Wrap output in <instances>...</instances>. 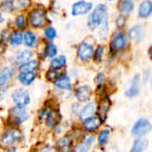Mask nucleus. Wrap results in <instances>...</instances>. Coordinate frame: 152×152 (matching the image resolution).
Wrapping results in <instances>:
<instances>
[{"instance_id": "f257e3e1", "label": "nucleus", "mask_w": 152, "mask_h": 152, "mask_svg": "<svg viewBox=\"0 0 152 152\" xmlns=\"http://www.w3.org/2000/svg\"><path fill=\"white\" fill-rule=\"evenodd\" d=\"M108 22V11L105 4H100L93 11L88 19V26L91 29H95L102 24Z\"/></svg>"}, {"instance_id": "f03ea898", "label": "nucleus", "mask_w": 152, "mask_h": 152, "mask_svg": "<svg viewBox=\"0 0 152 152\" xmlns=\"http://www.w3.org/2000/svg\"><path fill=\"white\" fill-rule=\"evenodd\" d=\"M23 134L17 128H9L0 137V145L2 147H9L22 141Z\"/></svg>"}, {"instance_id": "7ed1b4c3", "label": "nucleus", "mask_w": 152, "mask_h": 152, "mask_svg": "<svg viewBox=\"0 0 152 152\" xmlns=\"http://www.w3.org/2000/svg\"><path fill=\"white\" fill-rule=\"evenodd\" d=\"M12 99L16 107L25 108L30 102V97L27 90L23 88L15 89L12 94Z\"/></svg>"}, {"instance_id": "20e7f679", "label": "nucleus", "mask_w": 152, "mask_h": 152, "mask_svg": "<svg viewBox=\"0 0 152 152\" xmlns=\"http://www.w3.org/2000/svg\"><path fill=\"white\" fill-rule=\"evenodd\" d=\"M151 130V124L149 119L142 118H139L132 128V134L136 137H142L147 134Z\"/></svg>"}, {"instance_id": "39448f33", "label": "nucleus", "mask_w": 152, "mask_h": 152, "mask_svg": "<svg viewBox=\"0 0 152 152\" xmlns=\"http://www.w3.org/2000/svg\"><path fill=\"white\" fill-rule=\"evenodd\" d=\"M28 20L32 27L34 28H41L45 25L46 18H45V12L40 9L37 8L29 12L28 15Z\"/></svg>"}, {"instance_id": "423d86ee", "label": "nucleus", "mask_w": 152, "mask_h": 152, "mask_svg": "<svg viewBox=\"0 0 152 152\" xmlns=\"http://www.w3.org/2000/svg\"><path fill=\"white\" fill-rule=\"evenodd\" d=\"M10 118L14 125H20L28 119V114L25 108L15 106L10 110Z\"/></svg>"}, {"instance_id": "0eeeda50", "label": "nucleus", "mask_w": 152, "mask_h": 152, "mask_svg": "<svg viewBox=\"0 0 152 152\" xmlns=\"http://www.w3.org/2000/svg\"><path fill=\"white\" fill-rule=\"evenodd\" d=\"M127 45L126 37L123 32H118L113 38L111 39L110 43V50L111 52H118L121 50H124Z\"/></svg>"}, {"instance_id": "6e6552de", "label": "nucleus", "mask_w": 152, "mask_h": 152, "mask_svg": "<svg viewBox=\"0 0 152 152\" xmlns=\"http://www.w3.org/2000/svg\"><path fill=\"white\" fill-rule=\"evenodd\" d=\"M93 9V4L86 1H78L76 2L72 5V15L73 16H78V15H85L90 12V11Z\"/></svg>"}, {"instance_id": "1a4fd4ad", "label": "nucleus", "mask_w": 152, "mask_h": 152, "mask_svg": "<svg viewBox=\"0 0 152 152\" xmlns=\"http://www.w3.org/2000/svg\"><path fill=\"white\" fill-rule=\"evenodd\" d=\"M94 46L86 42L81 43L77 47V56L83 61L90 60L94 56Z\"/></svg>"}, {"instance_id": "9d476101", "label": "nucleus", "mask_w": 152, "mask_h": 152, "mask_svg": "<svg viewBox=\"0 0 152 152\" xmlns=\"http://www.w3.org/2000/svg\"><path fill=\"white\" fill-rule=\"evenodd\" d=\"M15 69L12 67H4L0 71V88L5 89L9 81L13 77Z\"/></svg>"}, {"instance_id": "9b49d317", "label": "nucleus", "mask_w": 152, "mask_h": 152, "mask_svg": "<svg viewBox=\"0 0 152 152\" xmlns=\"http://www.w3.org/2000/svg\"><path fill=\"white\" fill-rule=\"evenodd\" d=\"M101 124H102V120L100 119V118L95 116H92L83 120V127L88 133L95 132L100 127Z\"/></svg>"}, {"instance_id": "f8f14e48", "label": "nucleus", "mask_w": 152, "mask_h": 152, "mask_svg": "<svg viewBox=\"0 0 152 152\" xmlns=\"http://www.w3.org/2000/svg\"><path fill=\"white\" fill-rule=\"evenodd\" d=\"M97 110V104L94 102H91L87 104H86L79 112V118L80 120H85L95 114Z\"/></svg>"}, {"instance_id": "ddd939ff", "label": "nucleus", "mask_w": 152, "mask_h": 152, "mask_svg": "<svg viewBox=\"0 0 152 152\" xmlns=\"http://www.w3.org/2000/svg\"><path fill=\"white\" fill-rule=\"evenodd\" d=\"M140 93V77L134 76L131 81L130 86L126 91V95L128 98H134L137 96Z\"/></svg>"}, {"instance_id": "4468645a", "label": "nucleus", "mask_w": 152, "mask_h": 152, "mask_svg": "<svg viewBox=\"0 0 152 152\" xmlns=\"http://www.w3.org/2000/svg\"><path fill=\"white\" fill-rule=\"evenodd\" d=\"M91 96H92V90L87 86H79L76 90V97L81 102H87L91 98Z\"/></svg>"}, {"instance_id": "2eb2a0df", "label": "nucleus", "mask_w": 152, "mask_h": 152, "mask_svg": "<svg viewBox=\"0 0 152 152\" xmlns=\"http://www.w3.org/2000/svg\"><path fill=\"white\" fill-rule=\"evenodd\" d=\"M152 12V3L151 0H145L143 1L139 7L138 14L141 18L146 19L151 16Z\"/></svg>"}, {"instance_id": "dca6fc26", "label": "nucleus", "mask_w": 152, "mask_h": 152, "mask_svg": "<svg viewBox=\"0 0 152 152\" xmlns=\"http://www.w3.org/2000/svg\"><path fill=\"white\" fill-rule=\"evenodd\" d=\"M54 84L56 87L61 90H70L72 86H71V80L68 75L62 74L57 80L54 81Z\"/></svg>"}, {"instance_id": "f3484780", "label": "nucleus", "mask_w": 152, "mask_h": 152, "mask_svg": "<svg viewBox=\"0 0 152 152\" xmlns=\"http://www.w3.org/2000/svg\"><path fill=\"white\" fill-rule=\"evenodd\" d=\"M129 38L134 41H139L144 37V28L142 25H136L134 26L129 31H128Z\"/></svg>"}, {"instance_id": "a211bd4d", "label": "nucleus", "mask_w": 152, "mask_h": 152, "mask_svg": "<svg viewBox=\"0 0 152 152\" xmlns=\"http://www.w3.org/2000/svg\"><path fill=\"white\" fill-rule=\"evenodd\" d=\"M148 146H149V141L147 139L138 138L134 142L130 152H143L147 150Z\"/></svg>"}, {"instance_id": "6ab92c4d", "label": "nucleus", "mask_w": 152, "mask_h": 152, "mask_svg": "<svg viewBox=\"0 0 152 152\" xmlns=\"http://www.w3.org/2000/svg\"><path fill=\"white\" fill-rule=\"evenodd\" d=\"M60 119H61V116H60L59 112L52 110L45 121L48 127H55L56 126L59 125Z\"/></svg>"}, {"instance_id": "aec40b11", "label": "nucleus", "mask_w": 152, "mask_h": 152, "mask_svg": "<svg viewBox=\"0 0 152 152\" xmlns=\"http://www.w3.org/2000/svg\"><path fill=\"white\" fill-rule=\"evenodd\" d=\"M36 78L34 72H20L18 76V80L23 86H30Z\"/></svg>"}, {"instance_id": "412c9836", "label": "nucleus", "mask_w": 152, "mask_h": 152, "mask_svg": "<svg viewBox=\"0 0 152 152\" xmlns=\"http://www.w3.org/2000/svg\"><path fill=\"white\" fill-rule=\"evenodd\" d=\"M33 56V53L30 50H22L20 52H19L16 55H15V61L17 63H19L20 65L28 61L31 60Z\"/></svg>"}, {"instance_id": "4be33fe9", "label": "nucleus", "mask_w": 152, "mask_h": 152, "mask_svg": "<svg viewBox=\"0 0 152 152\" xmlns=\"http://www.w3.org/2000/svg\"><path fill=\"white\" fill-rule=\"evenodd\" d=\"M66 63H67V60H66L65 56L60 55L52 60V61L50 63V67L53 69H60L65 67Z\"/></svg>"}, {"instance_id": "5701e85b", "label": "nucleus", "mask_w": 152, "mask_h": 152, "mask_svg": "<svg viewBox=\"0 0 152 152\" xmlns=\"http://www.w3.org/2000/svg\"><path fill=\"white\" fill-rule=\"evenodd\" d=\"M59 152H71V140L69 137H63L58 142Z\"/></svg>"}, {"instance_id": "b1692460", "label": "nucleus", "mask_w": 152, "mask_h": 152, "mask_svg": "<svg viewBox=\"0 0 152 152\" xmlns=\"http://www.w3.org/2000/svg\"><path fill=\"white\" fill-rule=\"evenodd\" d=\"M37 61H28L20 66V72H34L37 69Z\"/></svg>"}, {"instance_id": "393cba45", "label": "nucleus", "mask_w": 152, "mask_h": 152, "mask_svg": "<svg viewBox=\"0 0 152 152\" xmlns=\"http://www.w3.org/2000/svg\"><path fill=\"white\" fill-rule=\"evenodd\" d=\"M22 40H23V35L22 33H20V31H15L13 32L10 37H9V41H10V44L14 46V47H17V46H20L21 44H22Z\"/></svg>"}, {"instance_id": "a878e982", "label": "nucleus", "mask_w": 152, "mask_h": 152, "mask_svg": "<svg viewBox=\"0 0 152 152\" xmlns=\"http://www.w3.org/2000/svg\"><path fill=\"white\" fill-rule=\"evenodd\" d=\"M24 42L25 45L28 47H34L37 45V36L31 31H26L24 34Z\"/></svg>"}, {"instance_id": "bb28decb", "label": "nucleus", "mask_w": 152, "mask_h": 152, "mask_svg": "<svg viewBox=\"0 0 152 152\" xmlns=\"http://www.w3.org/2000/svg\"><path fill=\"white\" fill-rule=\"evenodd\" d=\"M134 7V3L133 0H123L120 3V10L123 13H130Z\"/></svg>"}, {"instance_id": "cd10ccee", "label": "nucleus", "mask_w": 152, "mask_h": 152, "mask_svg": "<svg viewBox=\"0 0 152 152\" xmlns=\"http://www.w3.org/2000/svg\"><path fill=\"white\" fill-rule=\"evenodd\" d=\"M110 110V101L108 99H105L102 102L101 107H100V119L102 121H103L106 117H107V113Z\"/></svg>"}, {"instance_id": "c85d7f7f", "label": "nucleus", "mask_w": 152, "mask_h": 152, "mask_svg": "<svg viewBox=\"0 0 152 152\" xmlns=\"http://www.w3.org/2000/svg\"><path fill=\"white\" fill-rule=\"evenodd\" d=\"M110 134V129H103L102 131H101V133L98 136V144L100 147L104 146L108 142Z\"/></svg>"}, {"instance_id": "c756f323", "label": "nucleus", "mask_w": 152, "mask_h": 152, "mask_svg": "<svg viewBox=\"0 0 152 152\" xmlns=\"http://www.w3.org/2000/svg\"><path fill=\"white\" fill-rule=\"evenodd\" d=\"M45 54L48 58H53L57 54V47L53 44L50 43L46 45L45 50Z\"/></svg>"}, {"instance_id": "7c9ffc66", "label": "nucleus", "mask_w": 152, "mask_h": 152, "mask_svg": "<svg viewBox=\"0 0 152 152\" xmlns=\"http://www.w3.org/2000/svg\"><path fill=\"white\" fill-rule=\"evenodd\" d=\"M13 9H26L29 5V0H11Z\"/></svg>"}, {"instance_id": "2f4dec72", "label": "nucleus", "mask_w": 152, "mask_h": 152, "mask_svg": "<svg viewBox=\"0 0 152 152\" xmlns=\"http://www.w3.org/2000/svg\"><path fill=\"white\" fill-rule=\"evenodd\" d=\"M61 75H62V73H61L59 69H51L50 71L47 72L46 77L48 78V80L54 82V81L57 80Z\"/></svg>"}, {"instance_id": "473e14b6", "label": "nucleus", "mask_w": 152, "mask_h": 152, "mask_svg": "<svg viewBox=\"0 0 152 152\" xmlns=\"http://www.w3.org/2000/svg\"><path fill=\"white\" fill-rule=\"evenodd\" d=\"M0 9L4 12H12L13 10V6H12V4L11 0H4V2H2L1 5H0Z\"/></svg>"}, {"instance_id": "72a5a7b5", "label": "nucleus", "mask_w": 152, "mask_h": 152, "mask_svg": "<svg viewBox=\"0 0 152 152\" xmlns=\"http://www.w3.org/2000/svg\"><path fill=\"white\" fill-rule=\"evenodd\" d=\"M104 46L102 45H100L96 50L95 52H94V61H97V62H100L102 60V57H103V53H104Z\"/></svg>"}, {"instance_id": "f704fd0d", "label": "nucleus", "mask_w": 152, "mask_h": 152, "mask_svg": "<svg viewBox=\"0 0 152 152\" xmlns=\"http://www.w3.org/2000/svg\"><path fill=\"white\" fill-rule=\"evenodd\" d=\"M91 147H92L91 144H89V143H87L86 142L84 141L82 143L78 144V145L76 147V149L74 150V151L73 152H88L90 151Z\"/></svg>"}, {"instance_id": "c9c22d12", "label": "nucleus", "mask_w": 152, "mask_h": 152, "mask_svg": "<svg viewBox=\"0 0 152 152\" xmlns=\"http://www.w3.org/2000/svg\"><path fill=\"white\" fill-rule=\"evenodd\" d=\"M45 36L47 39L49 40H53L56 36H57V33H56V30L54 29V28L53 27H48L45 29Z\"/></svg>"}, {"instance_id": "e433bc0d", "label": "nucleus", "mask_w": 152, "mask_h": 152, "mask_svg": "<svg viewBox=\"0 0 152 152\" xmlns=\"http://www.w3.org/2000/svg\"><path fill=\"white\" fill-rule=\"evenodd\" d=\"M108 28H109L108 22H105L101 25V28L99 30V35L102 39H105L107 37V34H108V30H109Z\"/></svg>"}, {"instance_id": "4c0bfd02", "label": "nucleus", "mask_w": 152, "mask_h": 152, "mask_svg": "<svg viewBox=\"0 0 152 152\" xmlns=\"http://www.w3.org/2000/svg\"><path fill=\"white\" fill-rule=\"evenodd\" d=\"M25 24H26V20H25V17L24 15L20 14L19 15L16 20H15V25L18 28H23L25 27Z\"/></svg>"}, {"instance_id": "58836bf2", "label": "nucleus", "mask_w": 152, "mask_h": 152, "mask_svg": "<svg viewBox=\"0 0 152 152\" xmlns=\"http://www.w3.org/2000/svg\"><path fill=\"white\" fill-rule=\"evenodd\" d=\"M116 23H117V25L118 26V27H123L124 25H125V23H126V17L124 16V15H120V16H118V18L117 19V20H116Z\"/></svg>"}, {"instance_id": "ea45409f", "label": "nucleus", "mask_w": 152, "mask_h": 152, "mask_svg": "<svg viewBox=\"0 0 152 152\" xmlns=\"http://www.w3.org/2000/svg\"><path fill=\"white\" fill-rule=\"evenodd\" d=\"M39 152H55L54 151V148L51 145H45L44 147H42L40 149Z\"/></svg>"}, {"instance_id": "a19ab883", "label": "nucleus", "mask_w": 152, "mask_h": 152, "mask_svg": "<svg viewBox=\"0 0 152 152\" xmlns=\"http://www.w3.org/2000/svg\"><path fill=\"white\" fill-rule=\"evenodd\" d=\"M104 78H105L104 74H103V73H100V74H98L97 77H96V82H97L99 85H102V84L103 83V81H104Z\"/></svg>"}, {"instance_id": "79ce46f5", "label": "nucleus", "mask_w": 152, "mask_h": 152, "mask_svg": "<svg viewBox=\"0 0 152 152\" xmlns=\"http://www.w3.org/2000/svg\"><path fill=\"white\" fill-rule=\"evenodd\" d=\"M4 45H2V44H0V54L4 52Z\"/></svg>"}, {"instance_id": "37998d69", "label": "nucleus", "mask_w": 152, "mask_h": 152, "mask_svg": "<svg viewBox=\"0 0 152 152\" xmlns=\"http://www.w3.org/2000/svg\"><path fill=\"white\" fill-rule=\"evenodd\" d=\"M4 20V17L2 16V14L0 13V23H3Z\"/></svg>"}, {"instance_id": "c03bdc74", "label": "nucleus", "mask_w": 152, "mask_h": 152, "mask_svg": "<svg viewBox=\"0 0 152 152\" xmlns=\"http://www.w3.org/2000/svg\"><path fill=\"white\" fill-rule=\"evenodd\" d=\"M6 152H16V150H15V149H13V148H12V149H9V150H8Z\"/></svg>"}, {"instance_id": "a18cd8bd", "label": "nucleus", "mask_w": 152, "mask_h": 152, "mask_svg": "<svg viewBox=\"0 0 152 152\" xmlns=\"http://www.w3.org/2000/svg\"><path fill=\"white\" fill-rule=\"evenodd\" d=\"M2 99H3V94H1V92H0V101H1Z\"/></svg>"}, {"instance_id": "49530a36", "label": "nucleus", "mask_w": 152, "mask_h": 152, "mask_svg": "<svg viewBox=\"0 0 152 152\" xmlns=\"http://www.w3.org/2000/svg\"><path fill=\"white\" fill-rule=\"evenodd\" d=\"M107 1H112V0H107Z\"/></svg>"}, {"instance_id": "de8ad7c7", "label": "nucleus", "mask_w": 152, "mask_h": 152, "mask_svg": "<svg viewBox=\"0 0 152 152\" xmlns=\"http://www.w3.org/2000/svg\"><path fill=\"white\" fill-rule=\"evenodd\" d=\"M115 152H118V151H115Z\"/></svg>"}]
</instances>
